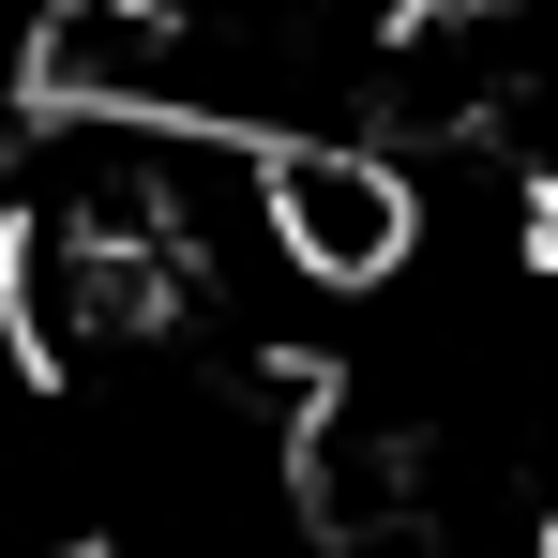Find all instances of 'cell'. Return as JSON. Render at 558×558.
I'll list each match as a JSON object with an SVG mask.
<instances>
[{
    "mask_svg": "<svg viewBox=\"0 0 558 558\" xmlns=\"http://www.w3.org/2000/svg\"><path fill=\"white\" fill-rule=\"evenodd\" d=\"M272 242L302 287L332 302H377V287L423 257V182L363 151V136H272Z\"/></svg>",
    "mask_w": 558,
    "mask_h": 558,
    "instance_id": "obj_1",
    "label": "cell"
}]
</instances>
